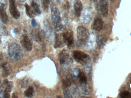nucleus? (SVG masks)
Here are the masks:
<instances>
[{
    "instance_id": "nucleus-8",
    "label": "nucleus",
    "mask_w": 131,
    "mask_h": 98,
    "mask_svg": "<svg viewBox=\"0 0 131 98\" xmlns=\"http://www.w3.org/2000/svg\"><path fill=\"white\" fill-rule=\"evenodd\" d=\"M6 0H0V20L4 24L8 21V18L6 11Z\"/></svg>"
},
{
    "instance_id": "nucleus-27",
    "label": "nucleus",
    "mask_w": 131,
    "mask_h": 98,
    "mask_svg": "<svg viewBox=\"0 0 131 98\" xmlns=\"http://www.w3.org/2000/svg\"><path fill=\"white\" fill-rule=\"evenodd\" d=\"M28 78L25 77L21 81V86L22 88H26L28 84Z\"/></svg>"
},
{
    "instance_id": "nucleus-24",
    "label": "nucleus",
    "mask_w": 131,
    "mask_h": 98,
    "mask_svg": "<svg viewBox=\"0 0 131 98\" xmlns=\"http://www.w3.org/2000/svg\"><path fill=\"white\" fill-rule=\"evenodd\" d=\"M34 89L31 86L29 87L24 93L25 96L28 98H31L33 96Z\"/></svg>"
},
{
    "instance_id": "nucleus-31",
    "label": "nucleus",
    "mask_w": 131,
    "mask_h": 98,
    "mask_svg": "<svg viewBox=\"0 0 131 98\" xmlns=\"http://www.w3.org/2000/svg\"><path fill=\"white\" fill-rule=\"evenodd\" d=\"M91 2H93V3H97L98 0H90Z\"/></svg>"
},
{
    "instance_id": "nucleus-11",
    "label": "nucleus",
    "mask_w": 131,
    "mask_h": 98,
    "mask_svg": "<svg viewBox=\"0 0 131 98\" xmlns=\"http://www.w3.org/2000/svg\"><path fill=\"white\" fill-rule=\"evenodd\" d=\"M44 31L46 37H48L50 41L51 40V39L53 37V31L50 24V21L47 18H46L44 21Z\"/></svg>"
},
{
    "instance_id": "nucleus-34",
    "label": "nucleus",
    "mask_w": 131,
    "mask_h": 98,
    "mask_svg": "<svg viewBox=\"0 0 131 98\" xmlns=\"http://www.w3.org/2000/svg\"><path fill=\"white\" fill-rule=\"evenodd\" d=\"M43 1V0H37V1L38 2H39V3H40L41 1Z\"/></svg>"
},
{
    "instance_id": "nucleus-1",
    "label": "nucleus",
    "mask_w": 131,
    "mask_h": 98,
    "mask_svg": "<svg viewBox=\"0 0 131 98\" xmlns=\"http://www.w3.org/2000/svg\"><path fill=\"white\" fill-rule=\"evenodd\" d=\"M50 8L51 17L52 23L55 30L59 32L62 30L63 27L60 11L57 5L54 3H52L51 4Z\"/></svg>"
},
{
    "instance_id": "nucleus-29",
    "label": "nucleus",
    "mask_w": 131,
    "mask_h": 98,
    "mask_svg": "<svg viewBox=\"0 0 131 98\" xmlns=\"http://www.w3.org/2000/svg\"><path fill=\"white\" fill-rule=\"evenodd\" d=\"M31 24H32V26L34 27H36L37 25V22L34 19H32V20H31Z\"/></svg>"
},
{
    "instance_id": "nucleus-7",
    "label": "nucleus",
    "mask_w": 131,
    "mask_h": 98,
    "mask_svg": "<svg viewBox=\"0 0 131 98\" xmlns=\"http://www.w3.org/2000/svg\"><path fill=\"white\" fill-rule=\"evenodd\" d=\"M97 4V7L102 16L106 17L108 15V2L107 0H99Z\"/></svg>"
},
{
    "instance_id": "nucleus-17",
    "label": "nucleus",
    "mask_w": 131,
    "mask_h": 98,
    "mask_svg": "<svg viewBox=\"0 0 131 98\" xmlns=\"http://www.w3.org/2000/svg\"><path fill=\"white\" fill-rule=\"evenodd\" d=\"M55 43L54 47L55 48H60L63 47L65 43L63 37V35L56 34L55 36Z\"/></svg>"
},
{
    "instance_id": "nucleus-16",
    "label": "nucleus",
    "mask_w": 131,
    "mask_h": 98,
    "mask_svg": "<svg viewBox=\"0 0 131 98\" xmlns=\"http://www.w3.org/2000/svg\"><path fill=\"white\" fill-rule=\"evenodd\" d=\"M74 8L75 15L79 17L83 9V5L80 0H75L74 2Z\"/></svg>"
},
{
    "instance_id": "nucleus-9",
    "label": "nucleus",
    "mask_w": 131,
    "mask_h": 98,
    "mask_svg": "<svg viewBox=\"0 0 131 98\" xmlns=\"http://www.w3.org/2000/svg\"><path fill=\"white\" fill-rule=\"evenodd\" d=\"M20 42L23 48L25 50L30 51L32 49V45L28 36L24 34L21 36L20 38Z\"/></svg>"
},
{
    "instance_id": "nucleus-13",
    "label": "nucleus",
    "mask_w": 131,
    "mask_h": 98,
    "mask_svg": "<svg viewBox=\"0 0 131 98\" xmlns=\"http://www.w3.org/2000/svg\"><path fill=\"white\" fill-rule=\"evenodd\" d=\"M14 83L13 82L9 81L7 79H5L1 85V89L4 92L9 93L12 91Z\"/></svg>"
},
{
    "instance_id": "nucleus-4",
    "label": "nucleus",
    "mask_w": 131,
    "mask_h": 98,
    "mask_svg": "<svg viewBox=\"0 0 131 98\" xmlns=\"http://www.w3.org/2000/svg\"><path fill=\"white\" fill-rule=\"evenodd\" d=\"M73 57L76 62L82 65L88 66L91 62V59L88 54L79 50H75L73 52Z\"/></svg>"
},
{
    "instance_id": "nucleus-12",
    "label": "nucleus",
    "mask_w": 131,
    "mask_h": 98,
    "mask_svg": "<svg viewBox=\"0 0 131 98\" xmlns=\"http://www.w3.org/2000/svg\"><path fill=\"white\" fill-rule=\"evenodd\" d=\"M65 44L68 47H71L74 43V35L71 31H68L63 34Z\"/></svg>"
},
{
    "instance_id": "nucleus-23",
    "label": "nucleus",
    "mask_w": 131,
    "mask_h": 98,
    "mask_svg": "<svg viewBox=\"0 0 131 98\" xmlns=\"http://www.w3.org/2000/svg\"><path fill=\"white\" fill-rule=\"evenodd\" d=\"M31 7L35 15H40L41 14V12L39 6L34 0L31 1Z\"/></svg>"
},
{
    "instance_id": "nucleus-30",
    "label": "nucleus",
    "mask_w": 131,
    "mask_h": 98,
    "mask_svg": "<svg viewBox=\"0 0 131 98\" xmlns=\"http://www.w3.org/2000/svg\"><path fill=\"white\" fill-rule=\"evenodd\" d=\"M13 32H14V34H17L18 32V29L17 28H15V29H14V30H13Z\"/></svg>"
},
{
    "instance_id": "nucleus-2",
    "label": "nucleus",
    "mask_w": 131,
    "mask_h": 98,
    "mask_svg": "<svg viewBox=\"0 0 131 98\" xmlns=\"http://www.w3.org/2000/svg\"><path fill=\"white\" fill-rule=\"evenodd\" d=\"M8 55L9 57L14 61L20 60L23 58V50L19 45L15 43L10 44L8 47Z\"/></svg>"
},
{
    "instance_id": "nucleus-6",
    "label": "nucleus",
    "mask_w": 131,
    "mask_h": 98,
    "mask_svg": "<svg viewBox=\"0 0 131 98\" xmlns=\"http://www.w3.org/2000/svg\"><path fill=\"white\" fill-rule=\"evenodd\" d=\"M58 57L60 64L62 66H70L72 64V59L66 50H63L59 52Z\"/></svg>"
},
{
    "instance_id": "nucleus-5",
    "label": "nucleus",
    "mask_w": 131,
    "mask_h": 98,
    "mask_svg": "<svg viewBox=\"0 0 131 98\" xmlns=\"http://www.w3.org/2000/svg\"><path fill=\"white\" fill-rule=\"evenodd\" d=\"M93 14V10L91 7L85 8L80 16L81 22L85 24H89L92 19Z\"/></svg>"
},
{
    "instance_id": "nucleus-36",
    "label": "nucleus",
    "mask_w": 131,
    "mask_h": 98,
    "mask_svg": "<svg viewBox=\"0 0 131 98\" xmlns=\"http://www.w3.org/2000/svg\"><path fill=\"white\" fill-rule=\"evenodd\" d=\"M57 97H59V98H60V97H60V96H57Z\"/></svg>"
},
{
    "instance_id": "nucleus-3",
    "label": "nucleus",
    "mask_w": 131,
    "mask_h": 98,
    "mask_svg": "<svg viewBox=\"0 0 131 98\" xmlns=\"http://www.w3.org/2000/svg\"><path fill=\"white\" fill-rule=\"evenodd\" d=\"M77 46L80 47L86 44L90 37L88 30L83 26H79L77 28Z\"/></svg>"
},
{
    "instance_id": "nucleus-25",
    "label": "nucleus",
    "mask_w": 131,
    "mask_h": 98,
    "mask_svg": "<svg viewBox=\"0 0 131 98\" xmlns=\"http://www.w3.org/2000/svg\"><path fill=\"white\" fill-rule=\"evenodd\" d=\"M51 0H43V3H42V5H43V8L45 12H47L49 9V7H50V4Z\"/></svg>"
},
{
    "instance_id": "nucleus-26",
    "label": "nucleus",
    "mask_w": 131,
    "mask_h": 98,
    "mask_svg": "<svg viewBox=\"0 0 131 98\" xmlns=\"http://www.w3.org/2000/svg\"><path fill=\"white\" fill-rule=\"evenodd\" d=\"M8 35L7 31L5 27L0 22V35L3 36H7Z\"/></svg>"
},
{
    "instance_id": "nucleus-18",
    "label": "nucleus",
    "mask_w": 131,
    "mask_h": 98,
    "mask_svg": "<svg viewBox=\"0 0 131 98\" xmlns=\"http://www.w3.org/2000/svg\"><path fill=\"white\" fill-rule=\"evenodd\" d=\"M79 90L80 93L85 95H88L90 94L91 89L88 84H81Z\"/></svg>"
},
{
    "instance_id": "nucleus-37",
    "label": "nucleus",
    "mask_w": 131,
    "mask_h": 98,
    "mask_svg": "<svg viewBox=\"0 0 131 98\" xmlns=\"http://www.w3.org/2000/svg\"></svg>"
},
{
    "instance_id": "nucleus-22",
    "label": "nucleus",
    "mask_w": 131,
    "mask_h": 98,
    "mask_svg": "<svg viewBox=\"0 0 131 98\" xmlns=\"http://www.w3.org/2000/svg\"><path fill=\"white\" fill-rule=\"evenodd\" d=\"M107 38L105 36H101L99 37L97 40L96 42L98 46L99 47H102L105 46L107 42Z\"/></svg>"
},
{
    "instance_id": "nucleus-28",
    "label": "nucleus",
    "mask_w": 131,
    "mask_h": 98,
    "mask_svg": "<svg viewBox=\"0 0 131 98\" xmlns=\"http://www.w3.org/2000/svg\"><path fill=\"white\" fill-rule=\"evenodd\" d=\"M130 93L129 92L125 91L121 92L119 94V97L121 98H128L130 97Z\"/></svg>"
},
{
    "instance_id": "nucleus-10",
    "label": "nucleus",
    "mask_w": 131,
    "mask_h": 98,
    "mask_svg": "<svg viewBox=\"0 0 131 98\" xmlns=\"http://www.w3.org/2000/svg\"><path fill=\"white\" fill-rule=\"evenodd\" d=\"M9 4L11 15L15 19H18L20 17V14L16 7L15 0H9Z\"/></svg>"
},
{
    "instance_id": "nucleus-15",
    "label": "nucleus",
    "mask_w": 131,
    "mask_h": 98,
    "mask_svg": "<svg viewBox=\"0 0 131 98\" xmlns=\"http://www.w3.org/2000/svg\"><path fill=\"white\" fill-rule=\"evenodd\" d=\"M104 23L103 20L100 18H96L95 19L92 25V29L96 31H100L103 29Z\"/></svg>"
},
{
    "instance_id": "nucleus-21",
    "label": "nucleus",
    "mask_w": 131,
    "mask_h": 98,
    "mask_svg": "<svg viewBox=\"0 0 131 98\" xmlns=\"http://www.w3.org/2000/svg\"><path fill=\"white\" fill-rule=\"evenodd\" d=\"M25 7L27 15L30 18L34 17L36 15L35 14L31 7H30L27 4H25Z\"/></svg>"
},
{
    "instance_id": "nucleus-35",
    "label": "nucleus",
    "mask_w": 131,
    "mask_h": 98,
    "mask_svg": "<svg viewBox=\"0 0 131 98\" xmlns=\"http://www.w3.org/2000/svg\"><path fill=\"white\" fill-rule=\"evenodd\" d=\"M1 85H0V92H1Z\"/></svg>"
},
{
    "instance_id": "nucleus-33",
    "label": "nucleus",
    "mask_w": 131,
    "mask_h": 98,
    "mask_svg": "<svg viewBox=\"0 0 131 98\" xmlns=\"http://www.w3.org/2000/svg\"><path fill=\"white\" fill-rule=\"evenodd\" d=\"M18 1H20L21 2H24L25 0H18Z\"/></svg>"
},
{
    "instance_id": "nucleus-19",
    "label": "nucleus",
    "mask_w": 131,
    "mask_h": 98,
    "mask_svg": "<svg viewBox=\"0 0 131 98\" xmlns=\"http://www.w3.org/2000/svg\"><path fill=\"white\" fill-rule=\"evenodd\" d=\"M76 79H78L80 84H85L87 83V78L85 73L79 69Z\"/></svg>"
},
{
    "instance_id": "nucleus-14",
    "label": "nucleus",
    "mask_w": 131,
    "mask_h": 98,
    "mask_svg": "<svg viewBox=\"0 0 131 98\" xmlns=\"http://www.w3.org/2000/svg\"><path fill=\"white\" fill-rule=\"evenodd\" d=\"M0 69L1 71L2 77H7L10 73V66L6 62L1 64L0 65Z\"/></svg>"
},
{
    "instance_id": "nucleus-32",
    "label": "nucleus",
    "mask_w": 131,
    "mask_h": 98,
    "mask_svg": "<svg viewBox=\"0 0 131 98\" xmlns=\"http://www.w3.org/2000/svg\"><path fill=\"white\" fill-rule=\"evenodd\" d=\"M56 1H57L58 3H60V2H61V1H62V0H56Z\"/></svg>"
},
{
    "instance_id": "nucleus-20",
    "label": "nucleus",
    "mask_w": 131,
    "mask_h": 98,
    "mask_svg": "<svg viewBox=\"0 0 131 98\" xmlns=\"http://www.w3.org/2000/svg\"><path fill=\"white\" fill-rule=\"evenodd\" d=\"M40 33L37 29L33 30L31 31V35L34 40L37 42H39L41 40Z\"/></svg>"
}]
</instances>
